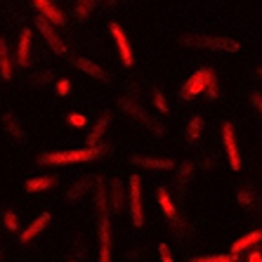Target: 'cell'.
<instances>
[{
	"label": "cell",
	"mask_w": 262,
	"mask_h": 262,
	"mask_svg": "<svg viewBox=\"0 0 262 262\" xmlns=\"http://www.w3.org/2000/svg\"><path fill=\"white\" fill-rule=\"evenodd\" d=\"M69 262H83V260H80V257H76V255H73V257H71V260H69Z\"/></svg>",
	"instance_id": "39"
},
{
	"label": "cell",
	"mask_w": 262,
	"mask_h": 262,
	"mask_svg": "<svg viewBox=\"0 0 262 262\" xmlns=\"http://www.w3.org/2000/svg\"><path fill=\"white\" fill-rule=\"evenodd\" d=\"M118 109H121L123 114H128L130 118H135V121H140V123H144V125H149V128H151V133L156 135V137H163V135H165L163 125H161L159 121H154V118L149 116V114H146V111L142 109V106L135 102L133 97H123L121 102H118Z\"/></svg>",
	"instance_id": "4"
},
{
	"label": "cell",
	"mask_w": 262,
	"mask_h": 262,
	"mask_svg": "<svg viewBox=\"0 0 262 262\" xmlns=\"http://www.w3.org/2000/svg\"><path fill=\"white\" fill-rule=\"evenodd\" d=\"M203 92H206V99H217V95H220V92H217V78L210 80Z\"/></svg>",
	"instance_id": "32"
},
{
	"label": "cell",
	"mask_w": 262,
	"mask_h": 262,
	"mask_svg": "<svg viewBox=\"0 0 262 262\" xmlns=\"http://www.w3.org/2000/svg\"><path fill=\"white\" fill-rule=\"evenodd\" d=\"M184 45H196V48H206V50H215V52H238L241 43L234 40L229 36H196V38H184Z\"/></svg>",
	"instance_id": "3"
},
{
	"label": "cell",
	"mask_w": 262,
	"mask_h": 262,
	"mask_svg": "<svg viewBox=\"0 0 262 262\" xmlns=\"http://www.w3.org/2000/svg\"><path fill=\"white\" fill-rule=\"evenodd\" d=\"M88 191H90V180H78V182H73V187L67 191V201L69 203L80 201Z\"/></svg>",
	"instance_id": "21"
},
{
	"label": "cell",
	"mask_w": 262,
	"mask_h": 262,
	"mask_svg": "<svg viewBox=\"0 0 262 262\" xmlns=\"http://www.w3.org/2000/svg\"><path fill=\"white\" fill-rule=\"evenodd\" d=\"M109 123H111V114L106 111V114H102V116L97 118V123L92 125L90 135H88V149H97V146L102 144V137H104V133H106V128H109Z\"/></svg>",
	"instance_id": "13"
},
{
	"label": "cell",
	"mask_w": 262,
	"mask_h": 262,
	"mask_svg": "<svg viewBox=\"0 0 262 262\" xmlns=\"http://www.w3.org/2000/svg\"><path fill=\"white\" fill-rule=\"evenodd\" d=\"M109 31H111V36H114V40H116L118 52H121L123 67L130 69V67L135 64V55H133V48H130V43H128V36H125V31H123L121 24H116V21H111V24H109Z\"/></svg>",
	"instance_id": "9"
},
{
	"label": "cell",
	"mask_w": 262,
	"mask_h": 262,
	"mask_svg": "<svg viewBox=\"0 0 262 262\" xmlns=\"http://www.w3.org/2000/svg\"><path fill=\"white\" fill-rule=\"evenodd\" d=\"M215 165H217V159H213V156H208V159L206 161H203V170H213V168H215Z\"/></svg>",
	"instance_id": "37"
},
{
	"label": "cell",
	"mask_w": 262,
	"mask_h": 262,
	"mask_svg": "<svg viewBox=\"0 0 262 262\" xmlns=\"http://www.w3.org/2000/svg\"><path fill=\"white\" fill-rule=\"evenodd\" d=\"M52 184H55V177H33V180L26 182V191H29V194L48 191V189H52Z\"/></svg>",
	"instance_id": "24"
},
{
	"label": "cell",
	"mask_w": 262,
	"mask_h": 262,
	"mask_svg": "<svg viewBox=\"0 0 262 262\" xmlns=\"http://www.w3.org/2000/svg\"><path fill=\"white\" fill-rule=\"evenodd\" d=\"M250 106H253L257 114L262 111V95H260V90H253V92H250Z\"/></svg>",
	"instance_id": "34"
},
{
	"label": "cell",
	"mask_w": 262,
	"mask_h": 262,
	"mask_svg": "<svg viewBox=\"0 0 262 262\" xmlns=\"http://www.w3.org/2000/svg\"><path fill=\"white\" fill-rule=\"evenodd\" d=\"M130 215L135 229L144 227V206H142V180L140 175H130Z\"/></svg>",
	"instance_id": "6"
},
{
	"label": "cell",
	"mask_w": 262,
	"mask_h": 262,
	"mask_svg": "<svg viewBox=\"0 0 262 262\" xmlns=\"http://www.w3.org/2000/svg\"><path fill=\"white\" fill-rule=\"evenodd\" d=\"M196 175V163H191V161H184V163L177 165V184L180 187H187V184L191 182V177Z\"/></svg>",
	"instance_id": "20"
},
{
	"label": "cell",
	"mask_w": 262,
	"mask_h": 262,
	"mask_svg": "<svg viewBox=\"0 0 262 262\" xmlns=\"http://www.w3.org/2000/svg\"><path fill=\"white\" fill-rule=\"evenodd\" d=\"M97 215H99V262H111V215L106 203V187L97 177Z\"/></svg>",
	"instance_id": "1"
},
{
	"label": "cell",
	"mask_w": 262,
	"mask_h": 262,
	"mask_svg": "<svg viewBox=\"0 0 262 262\" xmlns=\"http://www.w3.org/2000/svg\"><path fill=\"white\" fill-rule=\"evenodd\" d=\"M76 67H78L83 73H88L90 78H97V80H104V78H106L102 69H99L97 64H95V61L85 59V57H80V59H76Z\"/></svg>",
	"instance_id": "22"
},
{
	"label": "cell",
	"mask_w": 262,
	"mask_h": 262,
	"mask_svg": "<svg viewBox=\"0 0 262 262\" xmlns=\"http://www.w3.org/2000/svg\"><path fill=\"white\" fill-rule=\"evenodd\" d=\"M159 255H161V262H175L172 260V255H170V248H168L165 244L159 246Z\"/></svg>",
	"instance_id": "36"
},
{
	"label": "cell",
	"mask_w": 262,
	"mask_h": 262,
	"mask_svg": "<svg viewBox=\"0 0 262 262\" xmlns=\"http://www.w3.org/2000/svg\"><path fill=\"white\" fill-rule=\"evenodd\" d=\"M50 80H52V71H38L36 76L29 80V83H31L33 88H45Z\"/></svg>",
	"instance_id": "29"
},
{
	"label": "cell",
	"mask_w": 262,
	"mask_h": 262,
	"mask_svg": "<svg viewBox=\"0 0 262 262\" xmlns=\"http://www.w3.org/2000/svg\"><path fill=\"white\" fill-rule=\"evenodd\" d=\"M222 142H225V151L229 159V168L232 170H241V151L236 144V133H234L232 123H222Z\"/></svg>",
	"instance_id": "7"
},
{
	"label": "cell",
	"mask_w": 262,
	"mask_h": 262,
	"mask_svg": "<svg viewBox=\"0 0 262 262\" xmlns=\"http://www.w3.org/2000/svg\"><path fill=\"white\" fill-rule=\"evenodd\" d=\"M248 262H262V255H260V250H255V253H250Z\"/></svg>",
	"instance_id": "38"
},
{
	"label": "cell",
	"mask_w": 262,
	"mask_h": 262,
	"mask_svg": "<svg viewBox=\"0 0 262 262\" xmlns=\"http://www.w3.org/2000/svg\"><path fill=\"white\" fill-rule=\"evenodd\" d=\"M201 133H203V118L201 114H194L187 123V140L189 142H199L201 140Z\"/></svg>",
	"instance_id": "23"
},
{
	"label": "cell",
	"mask_w": 262,
	"mask_h": 262,
	"mask_svg": "<svg viewBox=\"0 0 262 262\" xmlns=\"http://www.w3.org/2000/svg\"><path fill=\"white\" fill-rule=\"evenodd\" d=\"M3 125H5V133L10 135L14 142H19V144H21V142H26V130H21L19 121L12 116V114H10V111H5V114H3Z\"/></svg>",
	"instance_id": "15"
},
{
	"label": "cell",
	"mask_w": 262,
	"mask_h": 262,
	"mask_svg": "<svg viewBox=\"0 0 262 262\" xmlns=\"http://www.w3.org/2000/svg\"><path fill=\"white\" fill-rule=\"evenodd\" d=\"M50 220H52V215H50L48 210H45V213H40L29 227H26L24 232H21V236H19V244H29V241H33V238H36L38 234H40L45 227L50 225Z\"/></svg>",
	"instance_id": "11"
},
{
	"label": "cell",
	"mask_w": 262,
	"mask_h": 262,
	"mask_svg": "<svg viewBox=\"0 0 262 262\" xmlns=\"http://www.w3.org/2000/svg\"><path fill=\"white\" fill-rule=\"evenodd\" d=\"M133 165H140V168H149V170H170L175 168V161L170 159H154V156H133Z\"/></svg>",
	"instance_id": "14"
},
{
	"label": "cell",
	"mask_w": 262,
	"mask_h": 262,
	"mask_svg": "<svg viewBox=\"0 0 262 262\" xmlns=\"http://www.w3.org/2000/svg\"><path fill=\"white\" fill-rule=\"evenodd\" d=\"M170 232H172V236L177 238V241H187V236L191 234V227L184 222V220H180V217H175L172 220V227H170Z\"/></svg>",
	"instance_id": "26"
},
{
	"label": "cell",
	"mask_w": 262,
	"mask_h": 262,
	"mask_svg": "<svg viewBox=\"0 0 262 262\" xmlns=\"http://www.w3.org/2000/svg\"><path fill=\"white\" fill-rule=\"evenodd\" d=\"M36 29L40 31V36L45 38V43L52 48V52H55V55H67V43H64L59 33L52 29V24H50V21H45L40 14L36 17Z\"/></svg>",
	"instance_id": "8"
},
{
	"label": "cell",
	"mask_w": 262,
	"mask_h": 262,
	"mask_svg": "<svg viewBox=\"0 0 262 262\" xmlns=\"http://www.w3.org/2000/svg\"><path fill=\"white\" fill-rule=\"evenodd\" d=\"M260 238H262V232H260V229H255V232H248L246 236L236 238V241L232 244V255H238V253H244V250H248L250 246L260 244Z\"/></svg>",
	"instance_id": "17"
},
{
	"label": "cell",
	"mask_w": 262,
	"mask_h": 262,
	"mask_svg": "<svg viewBox=\"0 0 262 262\" xmlns=\"http://www.w3.org/2000/svg\"><path fill=\"white\" fill-rule=\"evenodd\" d=\"M33 5L38 7V12H40V17L45 19V21H50V24H57V26H64L67 24V17L57 10L50 0H33Z\"/></svg>",
	"instance_id": "12"
},
{
	"label": "cell",
	"mask_w": 262,
	"mask_h": 262,
	"mask_svg": "<svg viewBox=\"0 0 262 262\" xmlns=\"http://www.w3.org/2000/svg\"><path fill=\"white\" fill-rule=\"evenodd\" d=\"M238 203L246 208V210H253L255 208V189L250 187V184H244L241 189H238Z\"/></svg>",
	"instance_id": "25"
},
{
	"label": "cell",
	"mask_w": 262,
	"mask_h": 262,
	"mask_svg": "<svg viewBox=\"0 0 262 262\" xmlns=\"http://www.w3.org/2000/svg\"><path fill=\"white\" fill-rule=\"evenodd\" d=\"M0 257H3V250H0Z\"/></svg>",
	"instance_id": "40"
},
{
	"label": "cell",
	"mask_w": 262,
	"mask_h": 262,
	"mask_svg": "<svg viewBox=\"0 0 262 262\" xmlns=\"http://www.w3.org/2000/svg\"><path fill=\"white\" fill-rule=\"evenodd\" d=\"M95 5H97V0H80L78 5H76V17H78L80 21H85V19L92 14Z\"/></svg>",
	"instance_id": "27"
},
{
	"label": "cell",
	"mask_w": 262,
	"mask_h": 262,
	"mask_svg": "<svg viewBox=\"0 0 262 262\" xmlns=\"http://www.w3.org/2000/svg\"><path fill=\"white\" fill-rule=\"evenodd\" d=\"M69 92H71V80H69V78H61L59 83H57V95H59V97H67Z\"/></svg>",
	"instance_id": "33"
},
{
	"label": "cell",
	"mask_w": 262,
	"mask_h": 262,
	"mask_svg": "<svg viewBox=\"0 0 262 262\" xmlns=\"http://www.w3.org/2000/svg\"><path fill=\"white\" fill-rule=\"evenodd\" d=\"M31 38H33V33H31L29 29L21 31L19 48H17V64L19 67H29V61H31Z\"/></svg>",
	"instance_id": "16"
},
{
	"label": "cell",
	"mask_w": 262,
	"mask_h": 262,
	"mask_svg": "<svg viewBox=\"0 0 262 262\" xmlns=\"http://www.w3.org/2000/svg\"><path fill=\"white\" fill-rule=\"evenodd\" d=\"M0 78H12V59H10V50L3 36H0Z\"/></svg>",
	"instance_id": "19"
},
{
	"label": "cell",
	"mask_w": 262,
	"mask_h": 262,
	"mask_svg": "<svg viewBox=\"0 0 262 262\" xmlns=\"http://www.w3.org/2000/svg\"><path fill=\"white\" fill-rule=\"evenodd\" d=\"M215 78V71L213 69H199L196 73H191L189 78H187V83L182 85V90H180V97L184 99V102H189V99H194L196 95H201L203 90H206V85L210 83V80Z\"/></svg>",
	"instance_id": "5"
},
{
	"label": "cell",
	"mask_w": 262,
	"mask_h": 262,
	"mask_svg": "<svg viewBox=\"0 0 262 262\" xmlns=\"http://www.w3.org/2000/svg\"><path fill=\"white\" fill-rule=\"evenodd\" d=\"M154 106H156L161 114H168V102H165L163 92H154Z\"/></svg>",
	"instance_id": "30"
},
{
	"label": "cell",
	"mask_w": 262,
	"mask_h": 262,
	"mask_svg": "<svg viewBox=\"0 0 262 262\" xmlns=\"http://www.w3.org/2000/svg\"><path fill=\"white\" fill-rule=\"evenodd\" d=\"M189 262H238L236 255H203V257H191Z\"/></svg>",
	"instance_id": "28"
},
{
	"label": "cell",
	"mask_w": 262,
	"mask_h": 262,
	"mask_svg": "<svg viewBox=\"0 0 262 262\" xmlns=\"http://www.w3.org/2000/svg\"><path fill=\"white\" fill-rule=\"evenodd\" d=\"M69 123H71L73 128H85V125H88V116H85V114H71V116H69Z\"/></svg>",
	"instance_id": "31"
},
{
	"label": "cell",
	"mask_w": 262,
	"mask_h": 262,
	"mask_svg": "<svg viewBox=\"0 0 262 262\" xmlns=\"http://www.w3.org/2000/svg\"><path fill=\"white\" fill-rule=\"evenodd\" d=\"M156 201H159L161 210L165 213V217H170V220L177 217V206L172 203V199H170V194H168L165 187H159V189H156Z\"/></svg>",
	"instance_id": "18"
},
{
	"label": "cell",
	"mask_w": 262,
	"mask_h": 262,
	"mask_svg": "<svg viewBox=\"0 0 262 262\" xmlns=\"http://www.w3.org/2000/svg\"><path fill=\"white\" fill-rule=\"evenodd\" d=\"M5 227L10 229V232H17L19 229V220L14 213H5Z\"/></svg>",
	"instance_id": "35"
},
{
	"label": "cell",
	"mask_w": 262,
	"mask_h": 262,
	"mask_svg": "<svg viewBox=\"0 0 262 262\" xmlns=\"http://www.w3.org/2000/svg\"><path fill=\"white\" fill-rule=\"evenodd\" d=\"M106 203H109V215H118L125 208V187H123L121 177L111 180V196L106 199Z\"/></svg>",
	"instance_id": "10"
},
{
	"label": "cell",
	"mask_w": 262,
	"mask_h": 262,
	"mask_svg": "<svg viewBox=\"0 0 262 262\" xmlns=\"http://www.w3.org/2000/svg\"><path fill=\"white\" fill-rule=\"evenodd\" d=\"M109 151L106 144H99L97 149H67V151H52V154H43L38 163L40 165H71V163H88V161L99 159L102 154Z\"/></svg>",
	"instance_id": "2"
}]
</instances>
